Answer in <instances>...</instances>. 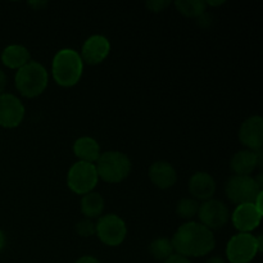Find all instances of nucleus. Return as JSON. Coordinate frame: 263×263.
<instances>
[{
    "mask_svg": "<svg viewBox=\"0 0 263 263\" xmlns=\"http://www.w3.org/2000/svg\"><path fill=\"white\" fill-rule=\"evenodd\" d=\"M170 4H171V3L166 2V0H152V2H146V7H148V9L154 13L162 12V10L166 9Z\"/></svg>",
    "mask_w": 263,
    "mask_h": 263,
    "instance_id": "nucleus-24",
    "label": "nucleus"
},
{
    "mask_svg": "<svg viewBox=\"0 0 263 263\" xmlns=\"http://www.w3.org/2000/svg\"><path fill=\"white\" fill-rule=\"evenodd\" d=\"M76 233L82 238H90L95 235V223L89 218L79 221L76 223Z\"/></svg>",
    "mask_w": 263,
    "mask_h": 263,
    "instance_id": "nucleus-23",
    "label": "nucleus"
},
{
    "mask_svg": "<svg viewBox=\"0 0 263 263\" xmlns=\"http://www.w3.org/2000/svg\"><path fill=\"white\" fill-rule=\"evenodd\" d=\"M174 247H172L171 239L168 238H157L149 246V253L156 261L164 262L170 256L174 254Z\"/></svg>",
    "mask_w": 263,
    "mask_h": 263,
    "instance_id": "nucleus-21",
    "label": "nucleus"
},
{
    "mask_svg": "<svg viewBox=\"0 0 263 263\" xmlns=\"http://www.w3.org/2000/svg\"><path fill=\"white\" fill-rule=\"evenodd\" d=\"M49 76L45 67L39 62L30 61L15 73L14 84L18 92L25 98H36L48 87Z\"/></svg>",
    "mask_w": 263,
    "mask_h": 263,
    "instance_id": "nucleus-3",
    "label": "nucleus"
},
{
    "mask_svg": "<svg viewBox=\"0 0 263 263\" xmlns=\"http://www.w3.org/2000/svg\"><path fill=\"white\" fill-rule=\"evenodd\" d=\"M30 4L31 5H35V7L39 9V8H40V7H44V5H46V3H30Z\"/></svg>",
    "mask_w": 263,
    "mask_h": 263,
    "instance_id": "nucleus-31",
    "label": "nucleus"
},
{
    "mask_svg": "<svg viewBox=\"0 0 263 263\" xmlns=\"http://www.w3.org/2000/svg\"><path fill=\"white\" fill-rule=\"evenodd\" d=\"M263 212L254 205V203L239 204L233 212V225L240 233L251 234L256 230L262 220Z\"/></svg>",
    "mask_w": 263,
    "mask_h": 263,
    "instance_id": "nucleus-12",
    "label": "nucleus"
},
{
    "mask_svg": "<svg viewBox=\"0 0 263 263\" xmlns=\"http://www.w3.org/2000/svg\"><path fill=\"white\" fill-rule=\"evenodd\" d=\"M98 177L109 184L123 181L131 172V161L125 153L109 151L100 154L95 163Z\"/></svg>",
    "mask_w": 263,
    "mask_h": 263,
    "instance_id": "nucleus-4",
    "label": "nucleus"
},
{
    "mask_svg": "<svg viewBox=\"0 0 263 263\" xmlns=\"http://www.w3.org/2000/svg\"><path fill=\"white\" fill-rule=\"evenodd\" d=\"M259 252L262 251L258 241L252 234H236L226 246V257L230 263H251Z\"/></svg>",
    "mask_w": 263,
    "mask_h": 263,
    "instance_id": "nucleus-7",
    "label": "nucleus"
},
{
    "mask_svg": "<svg viewBox=\"0 0 263 263\" xmlns=\"http://www.w3.org/2000/svg\"><path fill=\"white\" fill-rule=\"evenodd\" d=\"M73 153L79 158V162L85 163H97L100 157V146L95 139L90 136L79 138L73 144Z\"/></svg>",
    "mask_w": 263,
    "mask_h": 263,
    "instance_id": "nucleus-17",
    "label": "nucleus"
},
{
    "mask_svg": "<svg viewBox=\"0 0 263 263\" xmlns=\"http://www.w3.org/2000/svg\"><path fill=\"white\" fill-rule=\"evenodd\" d=\"M174 251L180 256L204 257L210 254L216 247L213 231L203 226L200 222L187 221L180 226L171 239Z\"/></svg>",
    "mask_w": 263,
    "mask_h": 263,
    "instance_id": "nucleus-1",
    "label": "nucleus"
},
{
    "mask_svg": "<svg viewBox=\"0 0 263 263\" xmlns=\"http://www.w3.org/2000/svg\"><path fill=\"white\" fill-rule=\"evenodd\" d=\"M163 263H192V262H190V259L186 258V257L180 256V254L177 253H174L172 256H170Z\"/></svg>",
    "mask_w": 263,
    "mask_h": 263,
    "instance_id": "nucleus-25",
    "label": "nucleus"
},
{
    "mask_svg": "<svg viewBox=\"0 0 263 263\" xmlns=\"http://www.w3.org/2000/svg\"><path fill=\"white\" fill-rule=\"evenodd\" d=\"M74 263H102V262L92 256H82L80 257V258Z\"/></svg>",
    "mask_w": 263,
    "mask_h": 263,
    "instance_id": "nucleus-26",
    "label": "nucleus"
},
{
    "mask_svg": "<svg viewBox=\"0 0 263 263\" xmlns=\"http://www.w3.org/2000/svg\"><path fill=\"white\" fill-rule=\"evenodd\" d=\"M189 193L195 200L212 199L216 193V181L208 172H195L189 180Z\"/></svg>",
    "mask_w": 263,
    "mask_h": 263,
    "instance_id": "nucleus-15",
    "label": "nucleus"
},
{
    "mask_svg": "<svg viewBox=\"0 0 263 263\" xmlns=\"http://www.w3.org/2000/svg\"><path fill=\"white\" fill-rule=\"evenodd\" d=\"M239 140L247 149L253 152L262 151L263 120L261 116H252L241 123L239 128Z\"/></svg>",
    "mask_w": 263,
    "mask_h": 263,
    "instance_id": "nucleus-11",
    "label": "nucleus"
},
{
    "mask_svg": "<svg viewBox=\"0 0 263 263\" xmlns=\"http://www.w3.org/2000/svg\"><path fill=\"white\" fill-rule=\"evenodd\" d=\"M104 211V199L99 193H87L82 195L81 199V212L86 218L99 217Z\"/></svg>",
    "mask_w": 263,
    "mask_h": 263,
    "instance_id": "nucleus-19",
    "label": "nucleus"
},
{
    "mask_svg": "<svg viewBox=\"0 0 263 263\" xmlns=\"http://www.w3.org/2000/svg\"><path fill=\"white\" fill-rule=\"evenodd\" d=\"M149 179L158 189L166 190L177 181V172L171 163L164 161L154 162L149 168Z\"/></svg>",
    "mask_w": 263,
    "mask_h": 263,
    "instance_id": "nucleus-16",
    "label": "nucleus"
},
{
    "mask_svg": "<svg viewBox=\"0 0 263 263\" xmlns=\"http://www.w3.org/2000/svg\"><path fill=\"white\" fill-rule=\"evenodd\" d=\"M197 216L203 226L213 231L226 226L230 218V212L223 202L218 199H210L199 204Z\"/></svg>",
    "mask_w": 263,
    "mask_h": 263,
    "instance_id": "nucleus-9",
    "label": "nucleus"
},
{
    "mask_svg": "<svg viewBox=\"0 0 263 263\" xmlns=\"http://www.w3.org/2000/svg\"><path fill=\"white\" fill-rule=\"evenodd\" d=\"M95 235L105 246L117 247L125 241L127 226L120 216L109 213L99 217V221L95 223Z\"/></svg>",
    "mask_w": 263,
    "mask_h": 263,
    "instance_id": "nucleus-8",
    "label": "nucleus"
},
{
    "mask_svg": "<svg viewBox=\"0 0 263 263\" xmlns=\"http://www.w3.org/2000/svg\"><path fill=\"white\" fill-rule=\"evenodd\" d=\"M226 195L234 204L254 203L262 194V186L252 176H239L234 175L228 180L225 186Z\"/></svg>",
    "mask_w": 263,
    "mask_h": 263,
    "instance_id": "nucleus-5",
    "label": "nucleus"
},
{
    "mask_svg": "<svg viewBox=\"0 0 263 263\" xmlns=\"http://www.w3.org/2000/svg\"><path fill=\"white\" fill-rule=\"evenodd\" d=\"M198 210H199L198 200L193 199V198H184V199L179 200V203H177L176 215L182 220L190 221L198 215Z\"/></svg>",
    "mask_w": 263,
    "mask_h": 263,
    "instance_id": "nucleus-22",
    "label": "nucleus"
},
{
    "mask_svg": "<svg viewBox=\"0 0 263 263\" xmlns=\"http://www.w3.org/2000/svg\"><path fill=\"white\" fill-rule=\"evenodd\" d=\"M30 51L26 46L13 44L7 46L2 53V62L5 67L10 69H20L30 62Z\"/></svg>",
    "mask_w": 263,
    "mask_h": 263,
    "instance_id": "nucleus-18",
    "label": "nucleus"
},
{
    "mask_svg": "<svg viewBox=\"0 0 263 263\" xmlns=\"http://www.w3.org/2000/svg\"><path fill=\"white\" fill-rule=\"evenodd\" d=\"M205 263H226V261L221 258V257H212V258L208 259Z\"/></svg>",
    "mask_w": 263,
    "mask_h": 263,
    "instance_id": "nucleus-28",
    "label": "nucleus"
},
{
    "mask_svg": "<svg viewBox=\"0 0 263 263\" xmlns=\"http://www.w3.org/2000/svg\"><path fill=\"white\" fill-rule=\"evenodd\" d=\"M98 172L95 164L76 162L72 164L67 175V185L69 189L79 195L91 193L98 184Z\"/></svg>",
    "mask_w": 263,
    "mask_h": 263,
    "instance_id": "nucleus-6",
    "label": "nucleus"
},
{
    "mask_svg": "<svg viewBox=\"0 0 263 263\" xmlns=\"http://www.w3.org/2000/svg\"><path fill=\"white\" fill-rule=\"evenodd\" d=\"M5 247V235L2 230H0V251Z\"/></svg>",
    "mask_w": 263,
    "mask_h": 263,
    "instance_id": "nucleus-29",
    "label": "nucleus"
},
{
    "mask_svg": "<svg viewBox=\"0 0 263 263\" xmlns=\"http://www.w3.org/2000/svg\"><path fill=\"white\" fill-rule=\"evenodd\" d=\"M5 86H7V76H5L4 72L0 69V95L4 94Z\"/></svg>",
    "mask_w": 263,
    "mask_h": 263,
    "instance_id": "nucleus-27",
    "label": "nucleus"
},
{
    "mask_svg": "<svg viewBox=\"0 0 263 263\" xmlns=\"http://www.w3.org/2000/svg\"><path fill=\"white\" fill-rule=\"evenodd\" d=\"M84 62L79 51L73 49H61L54 55L51 73L57 84L62 87H72L81 80Z\"/></svg>",
    "mask_w": 263,
    "mask_h": 263,
    "instance_id": "nucleus-2",
    "label": "nucleus"
},
{
    "mask_svg": "<svg viewBox=\"0 0 263 263\" xmlns=\"http://www.w3.org/2000/svg\"><path fill=\"white\" fill-rule=\"evenodd\" d=\"M225 2H205V4L211 5V7H218V5H222Z\"/></svg>",
    "mask_w": 263,
    "mask_h": 263,
    "instance_id": "nucleus-30",
    "label": "nucleus"
},
{
    "mask_svg": "<svg viewBox=\"0 0 263 263\" xmlns=\"http://www.w3.org/2000/svg\"><path fill=\"white\" fill-rule=\"evenodd\" d=\"M175 7L187 18H199L207 10V4L202 0H179L175 3Z\"/></svg>",
    "mask_w": 263,
    "mask_h": 263,
    "instance_id": "nucleus-20",
    "label": "nucleus"
},
{
    "mask_svg": "<svg viewBox=\"0 0 263 263\" xmlns=\"http://www.w3.org/2000/svg\"><path fill=\"white\" fill-rule=\"evenodd\" d=\"M110 51V43L105 36L103 35H92L84 43L81 49V57L84 63L90 66H97L102 63Z\"/></svg>",
    "mask_w": 263,
    "mask_h": 263,
    "instance_id": "nucleus-13",
    "label": "nucleus"
},
{
    "mask_svg": "<svg viewBox=\"0 0 263 263\" xmlns=\"http://www.w3.org/2000/svg\"><path fill=\"white\" fill-rule=\"evenodd\" d=\"M262 151L253 152L249 149L236 152L230 161V168L239 176H251L258 167H262Z\"/></svg>",
    "mask_w": 263,
    "mask_h": 263,
    "instance_id": "nucleus-14",
    "label": "nucleus"
},
{
    "mask_svg": "<svg viewBox=\"0 0 263 263\" xmlns=\"http://www.w3.org/2000/svg\"><path fill=\"white\" fill-rule=\"evenodd\" d=\"M25 118V105L15 95H0V126L5 128H14L21 125Z\"/></svg>",
    "mask_w": 263,
    "mask_h": 263,
    "instance_id": "nucleus-10",
    "label": "nucleus"
}]
</instances>
